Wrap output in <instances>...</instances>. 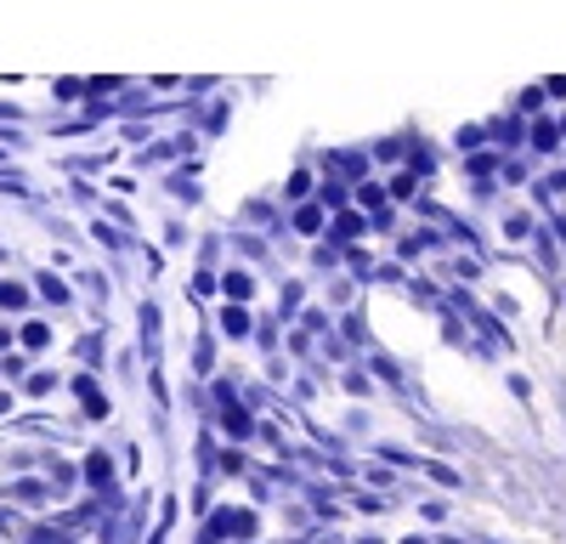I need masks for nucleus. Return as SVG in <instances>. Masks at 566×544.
Returning <instances> with one entry per match:
<instances>
[{
	"mask_svg": "<svg viewBox=\"0 0 566 544\" xmlns=\"http://www.w3.org/2000/svg\"><path fill=\"white\" fill-rule=\"evenodd\" d=\"M250 290H255L250 272H227V295H232V301H250Z\"/></svg>",
	"mask_w": 566,
	"mask_h": 544,
	"instance_id": "f257e3e1",
	"label": "nucleus"
},
{
	"mask_svg": "<svg viewBox=\"0 0 566 544\" xmlns=\"http://www.w3.org/2000/svg\"><path fill=\"white\" fill-rule=\"evenodd\" d=\"M244 329H250V317H244L239 306H232V312H227V335H244Z\"/></svg>",
	"mask_w": 566,
	"mask_h": 544,
	"instance_id": "f03ea898",
	"label": "nucleus"
}]
</instances>
